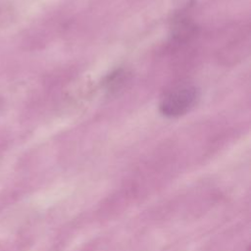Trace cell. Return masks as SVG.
Listing matches in <instances>:
<instances>
[{
  "label": "cell",
  "instance_id": "obj_1",
  "mask_svg": "<svg viewBox=\"0 0 251 251\" xmlns=\"http://www.w3.org/2000/svg\"><path fill=\"white\" fill-rule=\"evenodd\" d=\"M199 99V90L191 84H182L168 92L160 103V112L169 118L182 116L189 112Z\"/></svg>",
  "mask_w": 251,
  "mask_h": 251
}]
</instances>
